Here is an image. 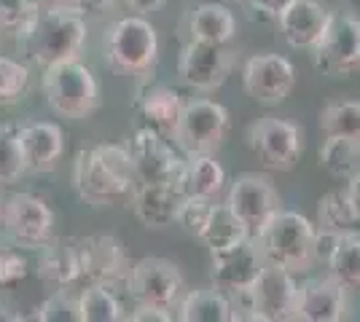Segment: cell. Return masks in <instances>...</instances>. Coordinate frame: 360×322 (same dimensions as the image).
<instances>
[{"label":"cell","mask_w":360,"mask_h":322,"mask_svg":"<svg viewBox=\"0 0 360 322\" xmlns=\"http://www.w3.org/2000/svg\"><path fill=\"white\" fill-rule=\"evenodd\" d=\"M210 279L212 288L224 293H234V290H250L253 282L258 279L261 269H264V253L255 242L253 236L245 239L240 245L229 247V250H221V253H210Z\"/></svg>","instance_id":"16"},{"label":"cell","mask_w":360,"mask_h":322,"mask_svg":"<svg viewBox=\"0 0 360 322\" xmlns=\"http://www.w3.org/2000/svg\"><path fill=\"white\" fill-rule=\"evenodd\" d=\"M250 3V8L258 11L261 16H266V19H277V16L285 11L288 6L293 3V0H248Z\"/></svg>","instance_id":"41"},{"label":"cell","mask_w":360,"mask_h":322,"mask_svg":"<svg viewBox=\"0 0 360 322\" xmlns=\"http://www.w3.org/2000/svg\"><path fill=\"white\" fill-rule=\"evenodd\" d=\"M175 320L183 322H231L229 295L218 288L186 290L175 307Z\"/></svg>","instance_id":"26"},{"label":"cell","mask_w":360,"mask_h":322,"mask_svg":"<svg viewBox=\"0 0 360 322\" xmlns=\"http://www.w3.org/2000/svg\"><path fill=\"white\" fill-rule=\"evenodd\" d=\"M326 266L345 290H360V234L342 236Z\"/></svg>","instance_id":"32"},{"label":"cell","mask_w":360,"mask_h":322,"mask_svg":"<svg viewBox=\"0 0 360 322\" xmlns=\"http://www.w3.org/2000/svg\"><path fill=\"white\" fill-rule=\"evenodd\" d=\"M54 210L49 201L30 191H16L3 199L0 210V226L11 245L22 250H41L54 239Z\"/></svg>","instance_id":"7"},{"label":"cell","mask_w":360,"mask_h":322,"mask_svg":"<svg viewBox=\"0 0 360 322\" xmlns=\"http://www.w3.org/2000/svg\"><path fill=\"white\" fill-rule=\"evenodd\" d=\"M299 282L293 271L277 263H264L261 274L250 288L255 307V322H288L296 320L299 304Z\"/></svg>","instance_id":"12"},{"label":"cell","mask_w":360,"mask_h":322,"mask_svg":"<svg viewBox=\"0 0 360 322\" xmlns=\"http://www.w3.org/2000/svg\"><path fill=\"white\" fill-rule=\"evenodd\" d=\"M231 129V116L215 100H186L169 140L183 154H215Z\"/></svg>","instance_id":"6"},{"label":"cell","mask_w":360,"mask_h":322,"mask_svg":"<svg viewBox=\"0 0 360 322\" xmlns=\"http://www.w3.org/2000/svg\"><path fill=\"white\" fill-rule=\"evenodd\" d=\"M317 123L326 137H347L360 142V102L355 100L328 102L320 110Z\"/></svg>","instance_id":"30"},{"label":"cell","mask_w":360,"mask_h":322,"mask_svg":"<svg viewBox=\"0 0 360 322\" xmlns=\"http://www.w3.org/2000/svg\"><path fill=\"white\" fill-rule=\"evenodd\" d=\"M212 210V199H202V196H180L178 213H175V226H180L183 234L199 239V234L205 229L207 217Z\"/></svg>","instance_id":"35"},{"label":"cell","mask_w":360,"mask_h":322,"mask_svg":"<svg viewBox=\"0 0 360 322\" xmlns=\"http://www.w3.org/2000/svg\"><path fill=\"white\" fill-rule=\"evenodd\" d=\"M124 320H132V322H169V320H175V314H172V311H167V309L140 307V304H137V307L132 309V314H124Z\"/></svg>","instance_id":"40"},{"label":"cell","mask_w":360,"mask_h":322,"mask_svg":"<svg viewBox=\"0 0 360 322\" xmlns=\"http://www.w3.org/2000/svg\"><path fill=\"white\" fill-rule=\"evenodd\" d=\"M127 290L132 301L140 307H156V309H172L178 307L180 295L186 293V282L180 269L167 258H140L127 274Z\"/></svg>","instance_id":"9"},{"label":"cell","mask_w":360,"mask_h":322,"mask_svg":"<svg viewBox=\"0 0 360 322\" xmlns=\"http://www.w3.org/2000/svg\"><path fill=\"white\" fill-rule=\"evenodd\" d=\"M339 242H342V234L328 231V229H320V226H317V231H315V263H328V258L333 255V250H336Z\"/></svg>","instance_id":"39"},{"label":"cell","mask_w":360,"mask_h":322,"mask_svg":"<svg viewBox=\"0 0 360 322\" xmlns=\"http://www.w3.org/2000/svg\"><path fill=\"white\" fill-rule=\"evenodd\" d=\"M183 97L169 86L162 83H150V86H140L135 94V110L137 116L143 119V126H150L162 135H172L175 123L180 119L183 110Z\"/></svg>","instance_id":"22"},{"label":"cell","mask_w":360,"mask_h":322,"mask_svg":"<svg viewBox=\"0 0 360 322\" xmlns=\"http://www.w3.org/2000/svg\"><path fill=\"white\" fill-rule=\"evenodd\" d=\"M315 223L301 213L277 210L253 239L269 263H277L293 274H304L315 263Z\"/></svg>","instance_id":"3"},{"label":"cell","mask_w":360,"mask_h":322,"mask_svg":"<svg viewBox=\"0 0 360 322\" xmlns=\"http://www.w3.org/2000/svg\"><path fill=\"white\" fill-rule=\"evenodd\" d=\"M129 204H132V213L140 220V226H146L150 231H165L169 226H175L180 194L175 185L140 183L135 185Z\"/></svg>","instance_id":"21"},{"label":"cell","mask_w":360,"mask_h":322,"mask_svg":"<svg viewBox=\"0 0 360 322\" xmlns=\"http://www.w3.org/2000/svg\"><path fill=\"white\" fill-rule=\"evenodd\" d=\"M22 320H27L22 311H16L8 301H3L0 298V322H22Z\"/></svg>","instance_id":"44"},{"label":"cell","mask_w":360,"mask_h":322,"mask_svg":"<svg viewBox=\"0 0 360 322\" xmlns=\"http://www.w3.org/2000/svg\"><path fill=\"white\" fill-rule=\"evenodd\" d=\"M135 167L127 145L81 148L73 161V185L81 201L91 207H113L129 201L135 191Z\"/></svg>","instance_id":"2"},{"label":"cell","mask_w":360,"mask_h":322,"mask_svg":"<svg viewBox=\"0 0 360 322\" xmlns=\"http://www.w3.org/2000/svg\"><path fill=\"white\" fill-rule=\"evenodd\" d=\"M30 86V67L22 60L0 54V105L19 102Z\"/></svg>","instance_id":"34"},{"label":"cell","mask_w":360,"mask_h":322,"mask_svg":"<svg viewBox=\"0 0 360 322\" xmlns=\"http://www.w3.org/2000/svg\"><path fill=\"white\" fill-rule=\"evenodd\" d=\"M315 70L328 78H349L360 70V19L349 11H333L315 43Z\"/></svg>","instance_id":"8"},{"label":"cell","mask_w":360,"mask_h":322,"mask_svg":"<svg viewBox=\"0 0 360 322\" xmlns=\"http://www.w3.org/2000/svg\"><path fill=\"white\" fill-rule=\"evenodd\" d=\"M328 16L330 11H326L317 0H293L277 16V22H280V32L288 46L299 48V51H312L328 25Z\"/></svg>","instance_id":"20"},{"label":"cell","mask_w":360,"mask_h":322,"mask_svg":"<svg viewBox=\"0 0 360 322\" xmlns=\"http://www.w3.org/2000/svg\"><path fill=\"white\" fill-rule=\"evenodd\" d=\"M253 234L250 229L245 226V220H242L240 215L234 213L229 204H215L212 201V210H210V217H207V223H205V229L199 234V239L207 245L210 253H221V250H229V247L240 245L245 239H250Z\"/></svg>","instance_id":"27"},{"label":"cell","mask_w":360,"mask_h":322,"mask_svg":"<svg viewBox=\"0 0 360 322\" xmlns=\"http://www.w3.org/2000/svg\"><path fill=\"white\" fill-rule=\"evenodd\" d=\"M19 129L16 123H0V185H11L27 175Z\"/></svg>","instance_id":"33"},{"label":"cell","mask_w":360,"mask_h":322,"mask_svg":"<svg viewBox=\"0 0 360 322\" xmlns=\"http://www.w3.org/2000/svg\"><path fill=\"white\" fill-rule=\"evenodd\" d=\"M32 320L41 322H81V309H78V298L68 295L65 288L49 295L41 307L35 309Z\"/></svg>","instance_id":"36"},{"label":"cell","mask_w":360,"mask_h":322,"mask_svg":"<svg viewBox=\"0 0 360 322\" xmlns=\"http://www.w3.org/2000/svg\"><path fill=\"white\" fill-rule=\"evenodd\" d=\"M132 11H140V14H146V11H156V8H162L167 0H124Z\"/></svg>","instance_id":"43"},{"label":"cell","mask_w":360,"mask_h":322,"mask_svg":"<svg viewBox=\"0 0 360 322\" xmlns=\"http://www.w3.org/2000/svg\"><path fill=\"white\" fill-rule=\"evenodd\" d=\"M51 3H62V6H68V3H70V0H51Z\"/></svg>","instance_id":"45"},{"label":"cell","mask_w":360,"mask_h":322,"mask_svg":"<svg viewBox=\"0 0 360 322\" xmlns=\"http://www.w3.org/2000/svg\"><path fill=\"white\" fill-rule=\"evenodd\" d=\"M81 322H119L124 320V307L110 285L89 282V288L78 295Z\"/></svg>","instance_id":"29"},{"label":"cell","mask_w":360,"mask_h":322,"mask_svg":"<svg viewBox=\"0 0 360 322\" xmlns=\"http://www.w3.org/2000/svg\"><path fill=\"white\" fill-rule=\"evenodd\" d=\"M30 271V263L22 255V247L0 245V290L16 288Z\"/></svg>","instance_id":"37"},{"label":"cell","mask_w":360,"mask_h":322,"mask_svg":"<svg viewBox=\"0 0 360 322\" xmlns=\"http://www.w3.org/2000/svg\"><path fill=\"white\" fill-rule=\"evenodd\" d=\"M296 86V67L280 54H255L242 67V89L258 105L285 102Z\"/></svg>","instance_id":"13"},{"label":"cell","mask_w":360,"mask_h":322,"mask_svg":"<svg viewBox=\"0 0 360 322\" xmlns=\"http://www.w3.org/2000/svg\"><path fill=\"white\" fill-rule=\"evenodd\" d=\"M250 151L271 172H288L299 164L304 151V135L293 121L285 119H261L248 132Z\"/></svg>","instance_id":"10"},{"label":"cell","mask_w":360,"mask_h":322,"mask_svg":"<svg viewBox=\"0 0 360 322\" xmlns=\"http://www.w3.org/2000/svg\"><path fill=\"white\" fill-rule=\"evenodd\" d=\"M226 183L224 167L212 159V154H186L183 167L175 180L180 196H202V199H215Z\"/></svg>","instance_id":"23"},{"label":"cell","mask_w":360,"mask_h":322,"mask_svg":"<svg viewBox=\"0 0 360 322\" xmlns=\"http://www.w3.org/2000/svg\"><path fill=\"white\" fill-rule=\"evenodd\" d=\"M0 210H3V201H0Z\"/></svg>","instance_id":"46"},{"label":"cell","mask_w":360,"mask_h":322,"mask_svg":"<svg viewBox=\"0 0 360 322\" xmlns=\"http://www.w3.org/2000/svg\"><path fill=\"white\" fill-rule=\"evenodd\" d=\"M127 148H129L135 177L140 183L175 185L180 167H183V159L175 154V148H172L167 135L150 129V126H140Z\"/></svg>","instance_id":"11"},{"label":"cell","mask_w":360,"mask_h":322,"mask_svg":"<svg viewBox=\"0 0 360 322\" xmlns=\"http://www.w3.org/2000/svg\"><path fill=\"white\" fill-rule=\"evenodd\" d=\"M226 204L240 215L245 226L255 236L261 231V226L280 210V194L271 185L269 177H264L258 172H245V175H237L231 180Z\"/></svg>","instance_id":"15"},{"label":"cell","mask_w":360,"mask_h":322,"mask_svg":"<svg viewBox=\"0 0 360 322\" xmlns=\"http://www.w3.org/2000/svg\"><path fill=\"white\" fill-rule=\"evenodd\" d=\"M32 0H0V32H16L32 14Z\"/></svg>","instance_id":"38"},{"label":"cell","mask_w":360,"mask_h":322,"mask_svg":"<svg viewBox=\"0 0 360 322\" xmlns=\"http://www.w3.org/2000/svg\"><path fill=\"white\" fill-rule=\"evenodd\" d=\"M360 159V142L347 137H326V142L317 151V161L320 169H326L330 177L336 180H347L358 167Z\"/></svg>","instance_id":"31"},{"label":"cell","mask_w":360,"mask_h":322,"mask_svg":"<svg viewBox=\"0 0 360 322\" xmlns=\"http://www.w3.org/2000/svg\"><path fill=\"white\" fill-rule=\"evenodd\" d=\"M108 67L119 76H143L159 60V32L143 16H124L105 32Z\"/></svg>","instance_id":"5"},{"label":"cell","mask_w":360,"mask_h":322,"mask_svg":"<svg viewBox=\"0 0 360 322\" xmlns=\"http://www.w3.org/2000/svg\"><path fill=\"white\" fill-rule=\"evenodd\" d=\"M347 199L352 204V210L360 215V169H355L349 177H347Z\"/></svg>","instance_id":"42"},{"label":"cell","mask_w":360,"mask_h":322,"mask_svg":"<svg viewBox=\"0 0 360 322\" xmlns=\"http://www.w3.org/2000/svg\"><path fill=\"white\" fill-rule=\"evenodd\" d=\"M86 19L70 6H35L27 22L14 32L19 57L38 67L73 60L86 43Z\"/></svg>","instance_id":"1"},{"label":"cell","mask_w":360,"mask_h":322,"mask_svg":"<svg viewBox=\"0 0 360 322\" xmlns=\"http://www.w3.org/2000/svg\"><path fill=\"white\" fill-rule=\"evenodd\" d=\"M78 258H81V279L100 282V285H116L119 279L129 274L124 245L110 234H91L84 239H75Z\"/></svg>","instance_id":"17"},{"label":"cell","mask_w":360,"mask_h":322,"mask_svg":"<svg viewBox=\"0 0 360 322\" xmlns=\"http://www.w3.org/2000/svg\"><path fill=\"white\" fill-rule=\"evenodd\" d=\"M25 169L30 175L54 172L65 154V132L54 121H30L19 129Z\"/></svg>","instance_id":"18"},{"label":"cell","mask_w":360,"mask_h":322,"mask_svg":"<svg viewBox=\"0 0 360 322\" xmlns=\"http://www.w3.org/2000/svg\"><path fill=\"white\" fill-rule=\"evenodd\" d=\"M234 57L221 43H205V41H188L178 60V76L186 86L196 92H215L231 76Z\"/></svg>","instance_id":"14"},{"label":"cell","mask_w":360,"mask_h":322,"mask_svg":"<svg viewBox=\"0 0 360 322\" xmlns=\"http://www.w3.org/2000/svg\"><path fill=\"white\" fill-rule=\"evenodd\" d=\"M188 35H191V41L226 46L237 35V19L224 3H202L188 16Z\"/></svg>","instance_id":"25"},{"label":"cell","mask_w":360,"mask_h":322,"mask_svg":"<svg viewBox=\"0 0 360 322\" xmlns=\"http://www.w3.org/2000/svg\"><path fill=\"white\" fill-rule=\"evenodd\" d=\"M296 320L304 322H342L347 320V290L333 279H312L299 288Z\"/></svg>","instance_id":"19"},{"label":"cell","mask_w":360,"mask_h":322,"mask_svg":"<svg viewBox=\"0 0 360 322\" xmlns=\"http://www.w3.org/2000/svg\"><path fill=\"white\" fill-rule=\"evenodd\" d=\"M38 276L54 285V288H70L81 279V258H78V247L75 242H57L51 239L49 245L41 247L38 255Z\"/></svg>","instance_id":"24"},{"label":"cell","mask_w":360,"mask_h":322,"mask_svg":"<svg viewBox=\"0 0 360 322\" xmlns=\"http://www.w3.org/2000/svg\"><path fill=\"white\" fill-rule=\"evenodd\" d=\"M44 97L49 107L62 119H86L100 107V86L97 78L84 62L62 60L44 67Z\"/></svg>","instance_id":"4"},{"label":"cell","mask_w":360,"mask_h":322,"mask_svg":"<svg viewBox=\"0 0 360 322\" xmlns=\"http://www.w3.org/2000/svg\"><path fill=\"white\" fill-rule=\"evenodd\" d=\"M317 226L336 231L342 236L360 234V215L352 210L347 191H328L317 201Z\"/></svg>","instance_id":"28"}]
</instances>
